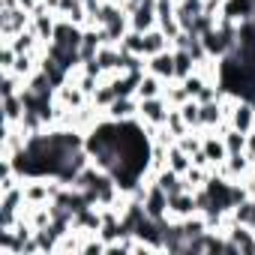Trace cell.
Wrapping results in <instances>:
<instances>
[{"mask_svg":"<svg viewBox=\"0 0 255 255\" xmlns=\"http://www.w3.org/2000/svg\"><path fill=\"white\" fill-rule=\"evenodd\" d=\"M231 219H234V222H240V225L255 228V195L240 198V201L231 207Z\"/></svg>","mask_w":255,"mask_h":255,"instance_id":"obj_15","label":"cell"},{"mask_svg":"<svg viewBox=\"0 0 255 255\" xmlns=\"http://www.w3.org/2000/svg\"><path fill=\"white\" fill-rule=\"evenodd\" d=\"M219 18L234 21V24L252 21V18H255V0H222V12H219Z\"/></svg>","mask_w":255,"mask_h":255,"instance_id":"obj_8","label":"cell"},{"mask_svg":"<svg viewBox=\"0 0 255 255\" xmlns=\"http://www.w3.org/2000/svg\"><path fill=\"white\" fill-rule=\"evenodd\" d=\"M228 126H234V129L240 132H252L255 129V105L249 96H228V114H225Z\"/></svg>","mask_w":255,"mask_h":255,"instance_id":"obj_1","label":"cell"},{"mask_svg":"<svg viewBox=\"0 0 255 255\" xmlns=\"http://www.w3.org/2000/svg\"><path fill=\"white\" fill-rule=\"evenodd\" d=\"M138 3H141V0H123V9L129 12V9H132V6H138Z\"/></svg>","mask_w":255,"mask_h":255,"instance_id":"obj_21","label":"cell"},{"mask_svg":"<svg viewBox=\"0 0 255 255\" xmlns=\"http://www.w3.org/2000/svg\"><path fill=\"white\" fill-rule=\"evenodd\" d=\"M159 24V0H141L138 6L129 9V27L138 33H147Z\"/></svg>","mask_w":255,"mask_h":255,"instance_id":"obj_3","label":"cell"},{"mask_svg":"<svg viewBox=\"0 0 255 255\" xmlns=\"http://www.w3.org/2000/svg\"><path fill=\"white\" fill-rule=\"evenodd\" d=\"M165 129H168V135L177 141L180 135H186L189 132V123L183 120V114H180V108H171V114H168V120H165Z\"/></svg>","mask_w":255,"mask_h":255,"instance_id":"obj_18","label":"cell"},{"mask_svg":"<svg viewBox=\"0 0 255 255\" xmlns=\"http://www.w3.org/2000/svg\"><path fill=\"white\" fill-rule=\"evenodd\" d=\"M198 210H201L198 207V192L183 189V192L168 195V219H186V216H192Z\"/></svg>","mask_w":255,"mask_h":255,"instance_id":"obj_5","label":"cell"},{"mask_svg":"<svg viewBox=\"0 0 255 255\" xmlns=\"http://www.w3.org/2000/svg\"><path fill=\"white\" fill-rule=\"evenodd\" d=\"M246 153H249V159H252V165H255V129L249 132V144H246Z\"/></svg>","mask_w":255,"mask_h":255,"instance_id":"obj_20","label":"cell"},{"mask_svg":"<svg viewBox=\"0 0 255 255\" xmlns=\"http://www.w3.org/2000/svg\"><path fill=\"white\" fill-rule=\"evenodd\" d=\"M174 66H177V78H186L189 72H195V57H192V51L186 45L174 48Z\"/></svg>","mask_w":255,"mask_h":255,"instance_id":"obj_17","label":"cell"},{"mask_svg":"<svg viewBox=\"0 0 255 255\" xmlns=\"http://www.w3.org/2000/svg\"><path fill=\"white\" fill-rule=\"evenodd\" d=\"M201 150H204V156H207L210 168H216V165H222V162L228 159L225 138H222V132H216V129H207V132H201Z\"/></svg>","mask_w":255,"mask_h":255,"instance_id":"obj_4","label":"cell"},{"mask_svg":"<svg viewBox=\"0 0 255 255\" xmlns=\"http://www.w3.org/2000/svg\"><path fill=\"white\" fill-rule=\"evenodd\" d=\"M165 165H168L171 171H177V174H186V171H189V165H192V156H189L177 141H174V144L168 147V162H165Z\"/></svg>","mask_w":255,"mask_h":255,"instance_id":"obj_16","label":"cell"},{"mask_svg":"<svg viewBox=\"0 0 255 255\" xmlns=\"http://www.w3.org/2000/svg\"><path fill=\"white\" fill-rule=\"evenodd\" d=\"M81 36H84V27L72 24L69 18H57V30H54L51 45H57V48H78L81 51Z\"/></svg>","mask_w":255,"mask_h":255,"instance_id":"obj_6","label":"cell"},{"mask_svg":"<svg viewBox=\"0 0 255 255\" xmlns=\"http://www.w3.org/2000/svg\"><path fill=\"white\" fill-rule=\"evenodd\" d=\"M165 48H171V39H168L159 27L141 33V57H144V60L153 57V54H159V51H165Z\"/></svg>","mask_w":255,"mask_h":255,"instance_id":"obj_10","label":"cell"},{"mask_svg":"<svg viewBox=\"0 0 255 255\" xmlns=\"http://www.w3.org/2000/svg\"><path fill=\"white\" fill-rule=\"evenodd\" d=\"M171 114V105L165 96H153V99H138V123L144 129H156V126H165Z\"/></svg>","mask_w":255,"mask_h":255,"instance_id":"obj_2","label":"cell"},{"mask_svg":"<svg viewBox=\"0 0 255 255\" xmlns=\"http://www.w3.org/2000/svg\"><path fill=\"white\" fill-rule=\"evenodd\" d=\"M153 183H156V186H162L168 195H174V192H183V189H186V183H183V174L171 171L168 165H165L162 171H156V174H153Z\"/></svg>","mask_w":255,"mask_h":255,"instance_id":"obj_14","label":"cell"},{"mask_svg":"<svg viewBox=\"0 0 255 255\" xmlns=\"http://www.w3.org/2000/svg\"><path fill=\"white\" fill-rule=\"evenodd\" d=\"M180 108V114H183V120L189 123V129H198V99H186L183 105H177Z\"/></svg>","mask_w":255,"mask_h":255,"instance_id":"obj_19","label":"cell"},{"mask_svg":"<svg viewBox=\"0 0 255 255\" xmlns=\"http://www.w3.org/2000/svg\"><path fill=\"white\" fill-rule=\"evenodd\" d=\"M144 66H147V72L159 75L162 81H174V78H177V66H174V48H165V51H159V54L147 57V60H144Z\"/></svg>","mask_w":255,"mask_h":255,"instance_id":"obj_7","label":"cell"},{"mask_svg":"<svg viewBox=\"0 0 255 255\" xmlns=\"http://www.w3.org/2000/svg\"><path fill=\"white\" fill-rule=\"evenodd\" d=\"M108 120H138V99L135 96H117L105 108Z\"/></svg>","mask_w":255,"mask_h":255,"instance_id":"obj_9","label":"cell"},{"mask_svg":"<svg viewBox=\"0 0 255 255\" xmlns=\"http://www.w3.org/2000/svg\"><path fill=\"white\" fill-rule=\"evenodd\" d=\"M24 114H27V105H24V96L21 93L3 96V123H21Z\"/></svg>","mask_w":255,"mask_h":255,"instance_id":"obj_12","label":"cell"},{"mask_svg":"<svg viewBox=\"0 0 255 255\" xmlns=\"http://www.w3.org/2000/svg\"><path fill=\"white\" fill-rule=\"evenodd\" d=\"M210 174H213V168H207V165H189V171L183 174V183H186V189L189 192H201L207 183H210Z\"/></svg>","mask_w":255,"mask_h":255,"instance_id":"obj_13","label":"cell"},{"mask_svg":"<svg viewBox=\"0 0 255 255\" xmlns=\"http://www.w3.org/2000/svg\"><path fill=\"white\" fill-rule=\"evenodd\" d=\"M165 84H168V81H162L159 75H153V72H147V69H144V75H141V81H138V90H135V99L165 96Z\"/></svg>","mask_w":255,"mask_h":255,"instance_id":"obj_11","label":"cell"}]
</instances>
